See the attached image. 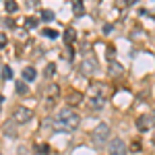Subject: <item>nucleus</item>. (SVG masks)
I'll return each instance as SVG.
<instances>
[{"label": "nucleus", "mask_w": 155, "mask_h": 155, "mask_svg": "<svg viewBox=\"0 0 155 155\" xmlns=\"http://www.w3.org/2000/svg\"><path fill=\"white\" fill-rule=\"evenodd\" d=\"M81 124V116L72 107H62L58 114L54 116V130L60 132H71Z\"/></svg>", "instance_id": "nucleus-1"}, {"label": "nucleus", "mask_w": 155, "mask_h": 155, "mask_svg": "<svg viewBox=\"0 0 155 155\" xmlns=\"http://www.w3.org/2000/svg\"><path fill=\"white\" fill-rule=\"evenodd\" d=\"M107 151H110V155H126V145H124V141L120 137H116V139L110 141Z\"/></svg>", "instance_id": "nucleus-4"}, {"label": "nucleus", "mask_w": 155, "mask_h": 155, "mask_svg": "<svg viewBox=\"0 0 155 155\" xmlns=\"http://www.w3.org/2000/svg\"><path fill=\"white\" fill-rule=\"evenodd\" d=\"M132 151H141V143H139V141L132 143Z\"/></svg>", "instance_id": "nucleus-23"}, {"label": "nucleus", "mask_w": 155, "mask_h": 155, "mask_svg": "<svg viewBox=\"0 0 155 155\" xmlns=\"http://www.w3.org/2000/svg\"><path fill=\"white\" fill-rule=\"evenodd\" d=\"M4 46H6V35L0 33V48H4Z\"/></svg>", "instance_id": "nucleus-22"}, {"label": "nucleus", "mask_w": 155, "mask_h": 155, "mask_svg": "<svg viewBox=\"0 0 155 155\" xmlns=\"http://www.w3.org/2000/svg\"><path fill=\"white\" fill-rule=\"evenodd\" d=\"M151 124H153L151 116H139V118H137V128H139V130H149Z\"/></svg>", "instance_id": "nucleus-7"}, {"label": "nucleus", "mask_w": 155, "mask_h": 155, "mask_svg": "<svg viewBox=\"0 0 155 155\" xmlns=\"http://www.w3.org/2000/svg\"><path fill=\"white\" fill-rule=\"evenodd\" d=\"M4 8H6V12H15L19 8V4H17L15 0H6V2H4Z\"/></svg>", "instance_id": "nucleus-14"}, {"label": "nucleus", "mask_w": 155, "mask_h": 155, "mask_svg": "<svg viewBox=\"0 0 155 155\" xmlns=\"http://www.w3.org/2000/svg\"><path fill=\"white\" fill-rule=\"evenodd\" d=\"M74 39H77V31H74L72 27H68V29L64 31V41H66V44L71 46V44L74 41Z\"/></svg>", "instance_id": "nucleus-9"}, {"label": "nucleus", "mask_w": 155, "mask_h": 155, "mask_svg": "<svg viewBox=\"0 0 155 155\" xmlns=\"http://www.w3.org/2000/svg\"><path fill=\"white\" fill-rule=\"evenodd\" d=\"M87 106L91 110H101L106 106V95H104V89L101 85H93L91 91H89V97H87Z\"/></svg>", "instance_id": "nucleus-2"}, {"label": "nucleus", "mask_w": 155, "mask_h": 155, "mask_svg": "<svg viewBox=\"0 0 155 155\" xmlns=\"http://www.w3.org/2000/svg\"><path fill=\"white\" fill-rule=\"evenodd\" d=\"M112 29H114V27H112V25H110V23H107V25H104V33H110Z\"/></svg>", "instance_id": "nucleus-24"}, {"label": "nucleus", "mask_w": 155, "mask_h": 155, "mask_svg": "<svg viewBox=\"0 0 155 155\" xmlns=\"http://www.w3.org/2000/svg\"><path fill=\"white\" fill-rule=\"evenodd\" d=\"M17 93H19V95H23V93H27V85L19 81V83H17Z\"/></svg>", "instance_id": "nucleus-20"}, {"label": "nucleus", "mask_w": 155, "mask_h": 155, "mask_svg": "<svg viewBox=\"0 0 155 155\" xmlns=\"http://www.w3.org/2000/svg\"><path fill=\"white\" fill-rule=\"evenodd\" d=\"M72 11H74V15H77V17H81V15L85 12V6H83V2H81V0H77V2H72Z\"/></svg>", "instance_id": "nucleus-11"}, {"label": "nucleus", "mask_w": 155, "mask_h": 155, "mask_svg": "<svg viewBox=\"0 0 155 155\" xmlns=\"http://www.w3.org/2000/svg\"><path fill=\"white\" fill-rule=\"evenodd\" d=\"M4 132H6V137L15 139V137H17V122H15V120H8V122L4 124Z\"/></svg>", "instance_id": "nucleus-8"}, {"label": "nucleus", "mask_w": 155, "mask_h": 155, "mask_svg": "<svg viewBox=\"0 0 155 155\" xmlns=\"http://www.w3.org/2000/svg\"><path fill=\"white\" fill-rule=\"evenodd\" d=\"M35 153H39V155H48L50 153V145H35Z\"/></svg>", "instance_id": "nucleus-15"}, {"label": "nucleus", "mask_w": 155, "mask_h": 155, "mask_svg": "<svg viewBox=\"0 0 155 155\" xmlns=\"http://www.w3.org/2000/svg\"><path fill=\"white\" fill-rule=\"evenodd\" d=\"M107 139H110V126H107L106 122L97 124V126H95V130L91 132V141H93V145H95L97 149H101V147L106 145Z\"/></svg>", "instance_id": "nucleus-3"}, {"label": "nucleus", "mask_w": 155, "mask_h": 155, "mask_svg": "<svg viewBox=\"0 0 155 155\" xmlns=\"http://www.w3.org/2000/svg\"><path fill=\"white\" fill-rule=\"evenodd\" d=\"M54 74H56V66H54V64H48V66H46V77H54Z\"/></svg>", "instance_id": "nucleus-19"}, {"label": "nucleus", "mask_w": 155, "mask_h": 155, "mask_svg": "<svg viewBox=\"0 0 155 155\" xmlns=\"http://www.w3.org/2000/svg\"><path fill=\"white\" fill-rule=\"evenodd\" d=\"M41 21H54V11H50V8H44L41 11Z\"/></svg>", "instance_id": "nucleus-13"}, {"label": "nucleus", "mask_w": 155, "mask_h": 155, "mask_svg": "<svg viewBox=\"0 0 155 155\" xmlns=\"http://www.w3.org/2000/svg\"><path fill=\"white\" fill-rule=\"evenodd\" d=\"M23 79L25 81H33V79H35V68H33V66L23 68Z\"/></svg>", "instance_id": "nucleus-10"}, {"label": "nucleus", "mask_w": 155, "mask_h": 155, "mask_svg": "<svg viewBox=\"0 0 155 155\" xmlns=\"http://www.w3.org/2000/svg\"><path fill=\"white\" fill-rule=\"evenodd\" d=\"M95 68H97L95 58H85L83 64H81V74H85V77H91V74L95 72Z\"/></svg>", "instance_id": "nucleus-6"}, {"label": "nucleus", "mask_w": 155, "mask_h": 155, "mask_svg": "<svg viewBox=\"0 0 155 155\" xmlns=\"http://www.w3.org/2000/svg\"><path fill=\"white\" fill-rule=\"evenodd\" d=\"M2 79H12V68L11 66H4V68H2Z\"/></svg>", "instance_id": "nucleus-18"}, {"label": "nucleus", "mask_w": 155, "mask_h": 155, "mask_svg": "<svg viewBox=\"0 0 155 155\" xmlns=\"http://www.w3.org/2000/svg\"><path fill=\"white\" fill-rule=\"evenodd\" d=\"M151 120H153V124H155V110H153V116H151Z\"/></svg>", "instance_id": "nucleus-26"}, {"label": "nucleus", "mask_w": 155, "mask_h": 155, "mask_svg": "<svg viewBox=\"0 0 155 155\" xmlns=\"http://www.w3.org/2000/svg\"><path fill=\"white\" fill-rule=\"evenodd\" d=\"M81 93H77V91H72L71 95H68V101H71V104H81Z\"/></svg>", "instance_id": "nucleus-16"}, {"label": "nucleus", "mask_w": 155, "mask_h": 155, "mask_svg": "<svg viewBox=\"0 0 155 155\" xmlns=\"http://www.w3.org/2000/svg\"><path fill=\"white\" fill-rule=\"evenodd\" d=\"M41 33L46 37H50V39H56V37H58V31H56V29H44Z\"/></svg>", "instance_id": "nucleus-17"}, {"label": "nucleus", "mask_w": 155, "mask_h": 155, "mask_svg": "<svg viewBox=\"0 0 155 155\" xmlns=\"http://www.w3.org/2000/svg\"><path fill=\"white\" fill-rule=\"evenodd\" d=\"M31 118H33V112H31L29 107H17L15 114H12V120H15V122H21V124L29 122Z\"/></svg>", "instance_id": "nucleus-5"}, {"label": "nucleus", "mask_w": 155, "mask_h": 155, "mask_svg": "<svg viewBox=\"0 0 155 155\" xmlns=\"http://www.w3.org/2000/svg\"><path fill=\"white\" fill-rule=\"evenodd\" d=\"M110 74H112V77H118V74H122V66H120L118 62H112V64H110Z\"/></svg>", "instance_id": "nucleus-12"}, {"label": "nucleus", "mask_w": 155, "mask_h": 155, "mask_svg": "<svg viewBox=\"0 0 155 155\" xmlns=\"http://www.w3.org/2000/svg\"><path fill=\"white\" fill-rule=\"evenodd\" d=\"M19 155H27V149H25V147H21V149H19Z\"/></svg>", "instance_id": "nucleus-25"}, {"label": "nucleus", "mask_w": 155, "mask_h": 155, "mask_svg": "<svg viewBox=\"0 0 155 155\" xmlns=\"http://www.w3.org/2000/svg\"><path fill=\"white\" fill-rule=\"evenodd\" d=\"M25 27H27V29H35L37 21H35V19H27V21H25Z\"/></svg>", "instance_id": "nucleus-21"}]
</instances>
